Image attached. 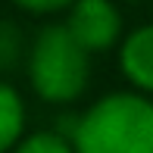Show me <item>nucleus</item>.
<instances>
[{
	"label": "nucleus",
	"instance_id": "f257e3e1",
	"mask_svg": "<svg viewBox=\"0 0 153 153\" xmlns=\"http://www.w3.org/2000/svg\"><path fill=\"white\" fill-rule=\"evenodd\" d=\"M75 153H153V103L141 94H109L72 131Z\"/></svg>",
	"mask_w": 153,
	"mask_h": 153
},
{
	"label": "nucleus",
	"instance_id": "f03ea898",
	"mask_svg": "<svg viewBox=\"0 0 153 153\" xmlns=\"http://www.w3.org/2000/svg\"><path fill=\"white\" fill-rule=\"evenodd\" d=\"M88 47L66 25H50L38 34L28 59L31 88L47 103H69L88 88L91 56Z\"/></svg>",
	"mask_w": 153,
	"mask_h": 153
},
{
	"label": "nucleus",
	"instance_id": "7ed1b4c3",
	"mask_svg": "<svg viewBox=\"0 0 153 153\" xmlns=\"http://www.w3.org/2000/svg\"><path fill=\"white\" fill-rule=\"evenodd\" d=\"M66 28L88 50H106L122 34V16L109 0H75Z\"/></svg>",
	"mask_w": 153,
	"mask_h": 153
},
{
	"label": "nucleus",
	"instance_id": "20e7f679",
	"mask_svg": "<svg viewBox=\"0 0 153 153\" xmlns=\"http://www.w3.org/2000/svg\"><path fill=\"white\" fill-rule=\"evenodd\" d=\"M119 62L131 85L153 94V25H141L125 38Z\"/></svg>",
	"mask_w": 153,
	"mask_h": 153
},
{
	"label": "nucleus",
	"instance_id": "39448f33",
	"mask_svg": "<svg viewBox=\"0 0 153 153\" xmlns=\"http://www.w3.org/2000/svg\"><path fill=\"white\" fill-rule=\"evenodd\" d=\"M22 125H25L22 97L13 91L10 85L0 81V153H6L10 147L19 144V137H22Z\"/></svg>",
	"mask_w": 153,
	"mask_h": 153
},
{
	"label": "nucleus",
	"instance_id": "423d86ee",
	"mask_svg": "<svg viewBox=\"0 0 153 153\" xmlns=\"http://www.w3.org/2000/svg\"><path fill=\"white\" fill-rule=\"evenodd\" d=\"M13 153H75V144L56 131H41V134H31L25 141L19 137Z\"/></svg>",
	"mask_w": 153,
	"mask_h": 153
},
{
	"label": "nucleus",
	"instance_id": "0eeeda50",
	"mask_svg": "<svg viewBox=\"0 0 153 153\" xmlns=\"http://www.w3.org/2000/svg\"><path fill=\"white\" fill-rule=\"evenodd\" d=\"M13 3H19L22 10H28V13H53V10L72 6L75 0H13Z\"/></svg>",
	"mask_w": 153,
	"mask_h": 153
}]
</instances>
